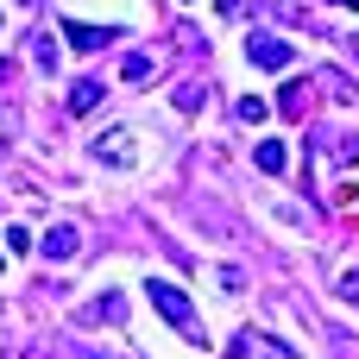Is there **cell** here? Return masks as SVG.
<instances>
[{"label": "cell", "mask_w": 359, "mask_h": 359, "mask_svg": "<svg viewBox=\"0 0 359 359\" xmlns=\"http://www.w3.org/2000/svg\"><path fill=\"white\" fill-rule=\"evenodd\" d=\"M227 359H297V347L278 341V334H265V328H246V334L227 341Z\"/></svg>", "instance_id": "7a4b0ae2"}, {"label": "cell", "mask_w": 359, "mask_h": 359, "mask_svg": "<svg viewBox=\"0 0 359 359\" xmlns=\"http://www.w3.org/2000/svg\"><path fill=\"white\" fill-rule=\"evenodd\" d=\"M32 246H38V240H32L25 227H6V252H32Z\"/></svg>", "instance_id": "9a60e30c"}, {"label": "cell", "mask_w": 359, "mask_h": 359, "mask_svg": "<svg viewBox=\"0 0 359 359\" xmlns=\"http://www.w3.org/2000/svg\"><path fill=\"white\" fill-rule=\"evenodd\" d=\"M145 297H151V309H158V316H164V322H170V328H177V334L189 341V347H208V334H202V316L189 309V297H183L177 284L151 278V284H145Z\"/></svg>", "instance_id": "6da1fadb"}, {"label": "cell", "mask_w": 359, "mask_h": 359, "mask_svg": "<svg viewBox=\"0 0 359 359\" xmlns=\"http://www.w3.org/2000/svg\"><path fill=\"white\" fill-rule=\"evenodd\" d=\"M76 359H107V353H76Z\"/></svg>", "instance_id": "ac0fdd59"}, {"label": "cell", "mask_w": 359, "mask_h": 359, "mask_svg": "<svg viewBox=\"0 0 359 359\" xmlns=\"http://www.w3.org/2000/svg\"><path fill=\"white\" fill-rule=\"evenodd\" d=\"M63 32H69V50H101L114 32H101V25H82V19H63Z\"/></svg>", "instance_id": "8992f818"}, {"label": "cell", "mask_w": 359, "mask_h": 359, "mask_svg": "<svg viewBox=\"0 0 359 359\" xmlns=\"http://www.w3.org/2000/svg\"><path fill=\"white\" fill-rule=\"evenodd\" d=\"M95 158H101V164H114V170H133V164H139V139H133V126L101 133V139H95Z\"/></svg>", "instance_id": "277c9868"}, {"label": "cell", "mask_w": 359, "mask_h": 359, "mask_svg": "<svg viewBox=\"0 0 359 359\" xmlns=\"http://www.w3.org/2000/svg\"><path fill=\"white\" fill-rule=\"evenodd\" d=\"M246 63H252V69H290V63H297V50H290V38L252 32V38H246Z\"/></svg>", "instance_id": "3957f363"}, {"label": "cell", "mask_w": 359, "mask_h": 359, "mask_svg": "<svg viewBox=\"0 0 359 359\" xmlns=\"http://www.w3.org/2000/svg\"><path fill=\"white\" fill-rule=\"evenodd\" d=\"M202 101H208V88H196V82H183V88H177V107H183V114H196Z\"/></svg>", "instance_id": "5bb4252c"}, {"label": "cell", "mask_w": 359, "mask_h": 359, "mask_svg": "<svg viewBox=\"0 0 359 359\" xmlns=\"http://www.w3.org/2000/svg\"><path fill=\"white\" fill-rule=\"evenodd\" d=\"M120 316H126V297H120V290H107V297L88 303V322H120Z\"/></svg>", "instance_id": "9c48e42d"}, {"label": "cell", "mask_w": 359, "mask_h": 359, "mask_svg": "<svg viewBox=\"0 0 359 359\" xmlns=\"http://www.w3.org/2000/svg\"><path fill=\"white\" fill-rule=\"evenodd\" d=\"M341 297H347V303H359V271H341Z\"/></svg>", "instance_id": "2e32d148"}, {"label": "cell", "mask_w": 359, "mask_h": 359, "mask_svg": "<svg viewBox=\"0 0 359 359\" xmlns=\"http://www.w3.org/2000/svg\"><path fill=\"white\" fill-rule=\"evenodd\" d=\"M0 265H6V259H0Z\"/></svg>", "instance_id": "ffe728a7"}, {"label": "cell", "mask_w": 359, "mask_h": 359, "mask_svg": "<svg viewBox=\"0 0 359 359\" xmlns=\"http://www.w3.org/2000/svg\"><path fill=\"white\" fill-rule=\"evenodd\" d=\"M353 57H359V38H353Z\"/></svg>", "instance_id": "d6986e66"}, {"label": "cell", "mask_w": 359, "mask_h": 359, "mask_svg": "<svg viewBox=\"0 0 359 359\" xmlns=\"http://www.w3.org/2000/svg\"><path fill=\"white\" fill-rule=\"evenodd\" d=\"M57 57H63L57 38H38V44H32V63H38V69H57Z\"/></svg>", "instance_id": "7c38bea8"}, {"label": "cell", "mask_w": 359, "mask_h": 359, "mask_svg": "<svg viewBox=\"0 0 359 359\" xmlns=\"http://www.w3.org/2000/svg\"><path fill=\"white\" fill-rule=\"evenodd\" d=\"M38 252H44V259H76V252H82V233H76V227H50V233L38 240Z\"/></svg>", "instance_id": "5b68a950"}, {"label": "cell", "mask_w": 359, "mask_h": 359, "mask_svg": "<svg viewBox=\"0 0 359 359\" xmlns=\"http://www.w3.org/2000/svg\"><path fill=\"white\" fill-rule=\"evenodd\" d=\"M101 95H107V82H76V88H69V114H95Z\"/></svg>", "instance_id": "ba28073f"}, {"label": "cell", "mask_w": 359, "mask_h": 359, "mask_svg": "<svg viewBox=\"0 0 359 359\" xmlns=\"http://www.w3.org/2000/svg\"><path fill=\"white\" fill-rule=\"evenodd\" d=\"M233 114H240V126H265V114H271V107H265L259 95H240V101H233Z\"/></svg>", "instance_id": "8fae6325"}, {"label": "cell", "mask_w": 359, "mask_h": 359, "mask_svg": "<svg viewBox=\"0 0 359 359\" xmlns=\"http://www.w3.org/2000/svg\"><path fill=\"white\" fill-rule=\"evenodd\" d=\"M120 82H139V88H145V82H151V57H145V50H133V57L120 63Z\"/></svg>", "instance_id": "30bf717a"}, {"label": "cell", "mask_w": 359, "mask_h": 359, "mask_svg": "<svg viewBox=\"0 0 359 359\" xmlns=\"http://www.w3.org/2000/svg\"><path fill=\"white\" fill-rule=\"evenodd\" d=\"M303 101H309V95H303V82H284V95H278V107H284V114H290V120H297V114H303Z\"/></svg>", "instance_id": "4fadbf2b"}, {"label": "cell", "mask_w": 359, "mask_h": 359, "mask_svg": "<svg viewBox=\"0 0 359 359\" xmlns=\"http://www.w3.org/2000/svg\"><path fill=\"white\" fill-rule=\"evenodd\" d=\"M252 164H259L265 177H278V170L290 164V151H284V139H259V151H252Z\"/></svg>", "instance_id": "52a82bcc"}, {"label": "cell", "mask_w": 359, "mask_h": 359, "mask_svg": "<svg viewBox=\"0 0 359 359\" xmlns=\"http://www.w3.org/2000/svg\"><path fill=\"white\" fill-rule=\"evenodd\" d=\"M334 6H353V13H359V0H334Z\"/></svg>", "instance_id": "e0dca14e"}]
</instances>
